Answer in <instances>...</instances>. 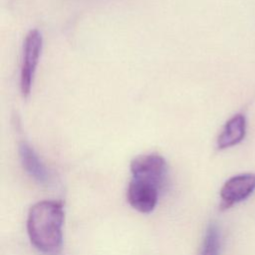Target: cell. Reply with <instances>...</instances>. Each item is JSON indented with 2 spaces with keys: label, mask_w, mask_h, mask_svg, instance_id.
Returning a JSON list of instances; mask_svg holds the SVG:
<instances>
[{
  "label": "cell",
  "mask_w": 255,
  "mask_h": 255,
  "mask_svg": "<svg viewBox=\"0 0 255 255\" xmlns=\"http://www.w3.org/2000/svg\"><path fill=\"white\" fill-rule=\"evenodd\" d=\"M64 210L55 200L34 204L27 217V232L31 243L46 255H58L63 243Z\"/></svg>",
  "instance_id": "1"
},
{
  "label": "cell",
  "mask_w": 255,
  "mask_h": 255,
  "mask_svg": "<svg viewBox=\"0 0 255 255\" xmlns=\"http://www.w3.org/2000/svg\"><path fill=\"white\" fill-rule=\"evenodd\" d=\"M158 189L153 183L132 177L128 187V201L137 211L149 213L157 204Z\"/></svg>",
  "instance_id": "5"
},
{
  "label": "cell",
  "mask_w": 255,
  "mask_h": 255,
  "mask_svg": "<svg viewBox=\"0 0 255 255\" xmlns=\"http://www.w3.org/2000/svg\"><path fill=\"white\" fill-rule=\"evenodd\" d=\"M221 248V234L215 222L209 223L205 231L199 255H219Z\"/></svg>",
  "instance_id": "8"
},
{
  "label": "cell",
  "mask_w": 255,
  "mask_h": 255,
  "mask_svg": "<svg viewBox=\"0 0 255 255\" xmlns=\"http://www.w3.org/2000/svg\"><path fill=\"white\" fill-rule=\"evenodd\" d=\"M43 48V37L39 30L28 32L23 44V56L20 72V90L24 98H28Z\"/></svg>",
  "instance_id": "2"
},
{
  "label": "cell",
  "mask_w": 255,
  "mask_h": 255,
  "mask_svg": "<svg viewBox=\"0 0 255 255\" xmlns=\"http://www.w3.org/2000/svg\"><path fill=\"white\" fill-rule=\"evenodd\" d=\"M19 156L27 173L40 183L49 181V172L34 148L27 142L19 144Z\"/></svg>",
  "instance_id": "6"
},
{
  "label": "cell",
  "mask_w": 255,
  "mask_h": 255,
  "mask_svg": "<svg viewBox=\"0 0 255 255\" xmlns=\"http://www.w3.org/2000/svg\"><path fill=\"white\" fill-rule=\"evenodd\" d=\"M246 133V119L242 114H237L229 119L217 138V147L225 149L241 142Z\"/></svg>",
  "instance_id": "7"
},
{
  "label": "cell",
  "mask_w": 255,
  "mask_h": 255,
  "mask_svg": "<svg viewBox=\"0 0 255 255\" xmlns=\"http://www.w3.org/2000/svg\"><path fill=\"white\" fill-rule=\"evenodd\" d=\"M255 190V174L241 173L227 179L220 189L221 206L228 208L248 198Z\"/></svg>",
  "instance_id": "4"
},
{
  "label": "cell",
  "mask_w": 255,
  "mask_h": 255,
  "mask_svg": "<svg viewBox=\"0 0 255 255\" xmlns=\"http://www.w3.org/2000/svg\"><path fill=\"white\" fill-rule=\"evenodd\" d=\"M130 171L133 178L148 181L160 188L167 177V163L157 153L141 154L131 160Z\"/></svg>",
  "instance_id": "3"
}]
</instances>
